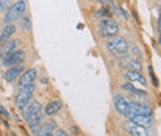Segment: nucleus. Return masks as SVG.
Listing matches in <instances>:
<instances>
[{
  "label": "nucleus",
  "mask_w": 161,
  "mask_h": 136,
  "mask_svg": "<svg viewBox=\"0 0 161 136\" xmlns=\"http://www.w3.org/2000/svg\"><path fill=\"white\" fill-rule=\"evenodd\" d=\"M128 119H130L131 122H135V124L141 125V127H144V128H147V127H150V125L153 124V119H152V116H141V114H131Z\"/></svg>",
  "instance_id": "15"
},
{
  "label": "nucleus",
  "mask_w": 161,
  "mask_h": 136,
  "mask_svg": "<svg viewBox=\"0 0 161 136\" xmlns=\"http://www.w3.org/2000/svg\"><path fill=\"white\" fill-rule=\"evenodd\" d=\"M61 108H63V102L61 100H52L50 103H47V106L44 110V114L46 116H53V114H56Z\"/></svg>",
  "instance_id": "17"
},
{
  "label": "nucleus",
  "mask_w": 161,
  "mask_h": 136,
  "mask_svg": "<svg viewBox=\"0 0 161 136\" xmlns=\"http://www.w3.org/2000/svg\"><path fill=\"white\" fill-rule=\"evenodd\" d=\"M119 31V25L117 22H114L113 19H102L99 22V34L102 38H111L116 36Z\"/></svg>",
  "instance_id": "4"
},
{
  "label": "nucleus",
  "mask_w": 161,
  "mask_h": 136,
  "mask_svg": "<svg viewBox=\"0 0 161 136\" xmlns=\"http://www.w3.org/2000/svg\"><path fill=\"white\" fill-rule=\"evenodd\" d=\"M119 66L122 67H127V70H141V64L139 60H136V58L133 56H124L122 60L119 61Z\"/></svg>",
  "instance_id": "12"
},
{
  "label": "nucleus",
  "mask_w": 161,
  "mask_h": 136,
  "mask_svg": "<svg viewBox=\"0 0 161 136\" xmlns=\"http://www.w3.org/2000/svg\"><path fill=\"white\" fill-rule=\"evenodd\" d=\"M131 114H141V116H152V106L142 102H130Z\"/></svg>",
  "instance_id": "8"
},
{
  "label": "nucleus",
  "mask_w": 161,
  "mask_h": 136,
  "mask_svg": "<svg viewBox=\"0 0 161 136\" xmlns=\"http://www.w3.org/2000/svg\"><path fill=\"white\" fill-rule=\"evenodd\" d=\"M149 72H150V75H152V80H153V85H155V86H158V80H156V77L153 75V69H152V66L149 67Z\"/></svg>",
  "instance_id": "23"
},
{
  "label": "nucleus",
  "mask_w": 161,
  "mask_h": 136,
  "mask_svg": "<svg viewBox=\"0 0 161 136\" xmlns=\"http://www.w3.org/2000/svg\"><path fill=\"white\" fill-rule=\"evenodd\" d=\"M94 2H97V3H108L110 0H94Z\"/></svg>",
  "instance_id": "27"
},
{
  "label": "nucleus",
  "mask_w": 161,
  "mask_h": 136,
  "mask_svg": "<svg viewBox=\"0 0 161 136\" xmlns=\"http://www.w3.org/2000/svg\"><path fill=\"white\" fill-rule=\"evenodd\" d=\"M19 44H21V41L19 39H8L6 42H3L2 44V49H0V55H2V58H5V56H8L10 53H13L17 47H19Z\"/></svg>",
  "instance_id": "13"
},
{
  "label": "nucleus",
  "mask_w": 161,
  "mask_h": 136,
  "mask_svg": "<svg viewBox=\"0 0 161 136\" xmlns=\"http://www.w3.org/2000/svg\"><path fill=\"white\" fill-rule=\"evenodd\" d=\"M34 89H36L34 83L25 85V86H19V91L16 94V105H17V108L21 111H24L27 108L28 102L31 100V97L34 94Z\"/></svg>",
  "instance_id": "2"
},
{
  "label": "nucleus",
  "mask_w": 161,
  "mask_h": 136,
  "mask_svg": "<svg viewBox=\"0 0 161 136\" xmlns=\"http://www.w3.org/2000/svg\"><path fill=\"white\" fill-rule=\"evenodd\" d=\"M125 128H127L133 136H149V133H147V130H146L144 127H141V125L131 122L130 119L125 122Z\"/></svg>",
  "instance_id": "14"
},
{
  "label": "nucleus",
  "mask_w": 161,
  "mask_h": 136,
  "mask_svg": "<svg viewBox=\"0 0 161 136\" xmlns=\"http://www.w3.org/2000/svg\"><path fill=\"white\" fill-rule=\"evenodd\" d=\"M24 72V66L22 64H16L13 67H10L6 72H5V81L8 83H14L19 77H21V74Z\"/></svg>",
  "instance_id": "11"
},
{
  "label": "nucleus",
  "mask_w": 161,
  "mask_h": 136,
  "mask_svg": "<svg viewBox=\"0 0 161 136\" xmlns=\"http://www.w3.org/2000/svg\"><path fill=\"white\" fill-rule=\"evenodd\" d=\"M36 75H38V70L34 67L28 69V70H24L19 77V86H25V85H30V83H34L36 80Z\"/></svg>",
  "instance_id": "10"
},
{
  "label": "nucleus",
  "mask_w": 161,
  "mask_h": 136,
  "mask_svg": "<svg viewBox=\"0 0 161 136\" xmlns=\"http://www.w3.org/2000/svg\"><path fill=\"white\" fill-rule=\"evenodd\" d=\"M133 55H135V56H138V55H141V50H139L138 47H133Z\"/></svg>",
  "instance_id": "26"
},
{
  "label": "nucleus",
  "mask_w": 161,
  "mask_h": 136,
  "mask_svg": "<svg viewBox=\"0 0 161 136\" xmlns=\"http://www.w3.org/2000/svg\"><path fill=\"white\" fill-rule=\"evenodd\" d=\"M114 105L117 113H120L125 117H130L131 116V110H130V100H127L122 95H114Z\"/></svg>",
  "instance_id": "7"
},
{
  "label": "nucleus",
  "mask_w": 161,
  "mask_h": 136,
  "mask_svg": "<svg viewBox=\"0 0 161 136\" xmlns=\"http://www.w3.org/2000/svg\"><path fill=\"white\" fill-rule=\"evenodd\" d=\"M55 130H56V124L55 122H47L38 131V136H52L55 133Z\"/></svg>",
  "instance_id": "18"
},
{
  "label": "nucleus",
  "mask_w": 161,
  "mask_h": 136,
  "mask_svg": "<svg viewBox=\"0 0 161 136\" xmlns=\"http://www.w3.org/2000/svg\"><path fill=\"white\" fill-rule=\"evenodd\" d=\"M124 78L130 83H139L142 88L147 86V80L144 78V75H141V70H125Z\"/></svg>",
  "instance_id": "9"
},
{
  "label": "nucleus",
  "mask_w": 161,
  "mask_h": 136,
  "mask_svg": "<svg viewBox=\"0 0 161 136\" xmlns=\"http://www.w3.org/2000/svg\"><path fill=\"white\" fill-rule=\"evenodd\" d=\"M22 113H24V117H25L28 127L38 134V131H39L38 125L41 124V117H42V114H41L42 113V106H41V103H39L38 100H30L27 108Z\"/></svg>",
  "instance_id": "1"
},
{
  "label": "nucleus",
  "mask_w": 161,
  "mask_h": 136,
  "mask_svg": "<svg viewBox=\"0 0 161 136\" xmlns=\"http://www.w3.org/2000/svg\"><path fill=\"white\" fill-rule=\"evenodd\" d=\"M122 88H124L125 91H130V92H131V94H135V95H139V97H142V99H147V92H146V91H142V89L135 88L131 83H124V85H122Z\"/></svg>",
  "instance_id": "19"
},
{
  "label": "nucleus",
  "mask_w": 161,
  "mask_h": 136,
  "mask_svg": "<svg viewBox=\"0 0 161 136\" xmlns=\"http://www.w3.org/2000/svg\"><path fill=\"white\" fill-rule=\"evenodd\" d=\"M30 28H31L30 17H22V30H30Z\"/></svg>",
  "instance_id": "21"
},
{
  "label": "nucleus",
  "mask_w": 161,
  "mask_h": 136,
  "mask_svg": "<svg viewBox=\"0 0 161 136\" xmlns=\"http://www.w3.org/2000/svg\"><path fill=\"white\" fill-rule=\"evenodd\" d=\"M94 16L95 17H103V19H111V13H110V10L106 8V6H102L100 10H97L95 13H94Z\"/></svg>",
  "instance_id": "20"
},
{
  "label": "nucleus",
  "mask_w": 161,
  "mask_h": 136,
  "mask_svg": "<svg viewBox=\"0 0 161 136\" xmlns=\"http://www.w3.org/2000/svg\"><path fill=\"white\" fill-rule=\"evenodd\" d=\"M16 33V25L14 24H5V27L2 28V33H0V42H6L8 39H11V38L14 36Z\"/></svg>",
  "instance_id": "16"
},
{
  "label": "nucleus",
  "mask_w": 161,
  "mask_h": 136,
  "mask_svg": "<svg viewBox=\"0 0 161 136\" xmlns=\"http://www.w3.org/2000/svg\"><path fill=\"white\" fill-rule=\"evenodd\" d=\"M52 136H67V133L64 130H55V133Z\"/></svg>",
  "instance_id": "22"
},
{
  "label": "nucleus",
  "mask_w": 161,
  "mask_h": 136,
  "mask_svg": "<svg viewBox=\"0 0 161 136\" xmlns=\"http://www.w3.org/2000/svg\"><path fill=\"white\" fill-rule=\"evenodd\" d=\"M24 58H25V52L22 49H16L13 53H10L8 56L2 58V60H3L2 61V66L3 67H13L16 64H21L24 61Z\"/></svg>",
  "instance_id": "6"
},
{
  "label": "nucleus",
  "mask_w": 161,
  "mask_h": 136,
  "mask_svg": "<svg viewBox=\"0 0 161 136\" xmlns=\"http://www.w3.org/2000/svg\"><path fill=\"white\" fill-rule=\"evenodd\" d=\"M106 49L110 52L116 53V55H119V53L125 55L127 50H128V42H127V39H124L122 36H114V38H111V39L106 42Z\"/></svg>",
  "instance_id": "5"
},
{
  "label": "nucleus",
  "mask_w": 161,
  "mask_h": 136,
  "mask_svg": "<svg viewBox=\"0 0 161 136\" xmlns=\"http://www.w3.org/2000/svg\"><path fill=\"white\" fill-rule=\"evenodd\" d=\"M6 5H8V0H0V8H2V10H5Z\"/></svg>",
  "instance_id": "25"
},
{
  "label": "nucleus",
  "mask_w": 161,
  "mask_h": 136,
  "mask_svg": "<svg viewBox=\"0 0 161 136\" xmlns=\"http://www.w3.org/2000/svg\"><path fill=\"white\" fill-rule=\"evenodd\" d=\"M25 10H27V3H25V0H17L14 5H11V6L6 10V13H5V16H3L5 24H14L19 17H22V16H24Z\"/></svg>",
  "instance_id": "3"
},
{
  "label": "nucleus",
  "mask_w": 161,
  "mask_h": 136,
  "mask_svg": "<svg viewBox=\"0 0 161 136\" xmlns=\"http://www.w3.org/2000/svg\"><path fill=\"white\" fill-rule=\"evenodd\" d=\"M0 114H2L3 117H10V113H8L6 108H3V106H0Z\"/></svg>",
  "instance_id": "24"
}]
</instances>
